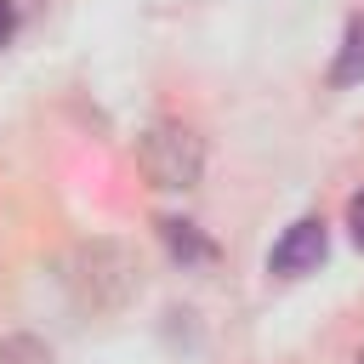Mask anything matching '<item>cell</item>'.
Returning a JSON list of instances; mask_svg holds the SVG:
<instances>
[{
    "mask_svg": "<svg viewBox=\"0 0 364 364\" xmlns=\"http://www.w3.org/2000/svg\"><path fill=\"white\" fill-rule=\"evenodd\" d=\"M63 290L85 318H108L142 290V262L125 239H80L63 262Z\"/></svg>",
    "mask_w": 364,
    "mask_h": 364,
    "instance_id": "1",
    "label": "cell"
},
{
    "mask_svg": "<svg viewBox=\"0 0 364 364\" xmlns=\"http://www.w3.org/2000/svg\"><path fill=\"white\" fill-rule=\"evenodd\" d=\"M136 165H142V176H148L154 188L188 193V188L205 176V142H199L188 125L159 119V125H148V131L136 136Z\"/></svg>",
    "mask_w": 364,
    "mask_h": 364,
    "instance_id": "2",
    "label": "cell"
},
{
    "mask_svg": "<svg viewBox=\"0 0 364 364\" xmlns=\"http://www.w3.org/2000/svg\"><path fill=\"white\" fill-rule=\"evenodd\" d=\"M318 262H324V222H318V216H301V222H290V228L279 233V245L267 250V273H279V279L313 273Z\"/></svg>",
    "mask_w": 364,
    "mask_h": 364,
    "instance_id": "3",
    "label": "cell"
},
{
    "mask_svg": "<svg viewBox=\"0 0 364 364\" xmlns=\"http://www.w3.org/2000/svg\"><path fill=\"white\" fill-rule=\"evenodd\" d=\"M159 239H165V250H171L182 267H199V262L216 256V245H210L193 222H182V216H159Z\"/></svg>",
    "mask_w": 364,
    "mask_h": 364,
    "instance_id": "4",
    "label": "cell"
},
{
    "mask_svg": "<svg viewBox=\"0 0 364 364\" xmlns=\"http://www.w3.org/2000/svg\"><path fill=\"white\" fill-rule=\"evenodd\" d=\"M358 80H364V23H347L341 51L330 63V85H358Z\"/></svg>",
    "mask_w": 364,
    "mask_h": 364,
    "instance_id": "5",
    "label": "cell"
},
{
    "mask_svg": "<svg viewBox=\"0 0 364 364\" xmlns=\"http://www.w3.org/2000/svg\"><path fill=\"white\" fill-rule=\"evenodd\" d=\"M0 364H51V347L40 336L17 330V336H0Z\"/></svg>",
    "mask_w": 364,
    "mask_h": 364,
    "instance_id": "6",
    "label": "cell"
},
{
    "mask_svg": "<svg viewBox=\"0 0 364 364\" xmlns=\"http://www.w3.org/2000/svg\"><path fill=\"white\" fill-rule=\"evenodd\" d=\"M347 228H353V245L364 250V193H353V205H347Z\"/></svg>",
    "mask_w": 364,
    "mask_h": 364,
    "instance_id": "7",
    "label": "cell"
},
{
    "mask_svg": "<svg viewBox=\"0 0 364 364\" xmlns=\"http://www.w3.org/2000/svg\"><path fill=\"white\" fill-rule=\"evenodd\" d=\"M11 28H17V6H11V0H0V46L11 40Z\"/></svg>",
    "mask_w": 364,
    "mask_h": 364,
    "instance_id": "8",
    "label": "cell"
},
{
    "mask_svg": "<svg viewBox=\"0 0 364 364\" xmlns=\"http://www.w3.org/2000/svg\"><path fill=\"white\" fill-rule=\"evenodd\" d=\"M353 364H364V353H358V358H353Z\"/></svg>",
    "mask_w": 364,
    "mask_h": 364,
    "instance_id": "9",
    "label": "cell"
}]
</instances>
